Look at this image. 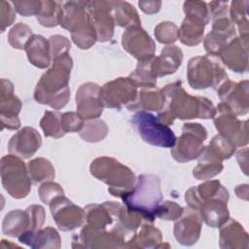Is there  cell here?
Returning <instances> with one entry per match:
<instances>
[{
	"label": "cell",
	"mask_w": 249,
	"mask_h": 249,
	"mask_svg": "<svg viewBox=\"0 0 249 249\" xmlns=\"http://www.w3.org/2000/svg\"><path fill=\"white\" fill-rule=\"evenodd\" d=\"M160 90L164 95V106L157 118L166 125L171 124L176 118L210 119L216 114V109L209 99L188 94L182 88L181 81L168 84Z\"/></svg>",
	"instance_id": "1"
},
{
	"label": "cell",
	"mask_w": 249,
	"mask_h": 249,
	"mask_svg": "<svg viewBox=\"0 0 249 249\" xmlns=\"http://www.w3.org/2000/svg\"><path fill=\"white\" fill-rule=\"evenodd\" d=\"M72 58L68 53L53 59V66L39 80L34 98L37 102L48 104L52 108L64 107L69 99L68 82L72 69Z\"/></svg>",
	"instance_id": "2"
},
{
	"label": "cell",
	"mask_w": 249,
	"mask_h": 249,
	"mask_svg": "<svg viewBox=\"0 0 249 249\" xmlns=\"http://www.w3.org/2000/svg\"><path fill=\"white\" fill-rule=\"evenodd\" d=\"M121 198L127 209L138 213L146 222L153 223L162 203L160 180L154 174H141L132 190Z\"/></svg>",
	"instance_id": "3"
},
{
	"label": "cell",
	"mask_w": 249,
	"mask_h": 249,
	"mask_svg": "<svg viewBox=\"0 0 249 249\" xmlns=\"http://www.w3.org/2000/svg\"><path fill=\"white\" fill-rule=\"evenodd\" d=\"M89 170L94 177L109 186L108 192L112 196L118 197L131 191L136 181L134 173L127 166L109 157L92 160Z\"/></svg>",
	"instance_id": "4"
},
{
	"label": "cell",
	"mask_w": 249,
	"mask_h": 249,
	"mask_svg": "<svg viewBox=\"0 0 249 249\" xmlns=\"http://www.w3.org/2000/svg\"><path fill=\"white\" fill-rule=\"evenodd\" d=\"M59 24L71 32L74 43L81 49H89L97 41L89 21L87 2L71 1L64 3Z\"/></svg>",
	"instance_id": "5"
},
{
	"label": "cell",
	"mask_w": 249,
	"mask_h": 249,
	"mask_svg": "<svg viewBox=\"0 0 249 249\" xmlns=\"http://www.w3.org/2000/svg\"><path fill=\"white\" fill-rule=\"evenodd\" d=\"M187 76L189 85L196 89L208 87L218 89L228 80L224 68L209 54L191 58L188 64Z\"/></svg>",
	"instance_id": "6"
},
{
	"label": "cell",
	"mask_w": 249,
	"mask_h": 249,
	"mask_svg": "<svg viewBox=\"0 0 249 249\" xmlns=\"http://www.w3.org/2000/svg\"><path fill=\"white\" fill-rule=\"evenodd\" d=\"M130 122L143 141L150 145L172 148L176 143V136L172 129L149 112L138 111L132 116Z\"/></svg>",
	"instance_id": "7"
},
{
	"label": "cell",
	"mask_w": 249,
	"mask_h": 249,
	"mask_svg": "<svg viewBox=\"0 0 249 249\" xmlns=\"http://www.w3.org/2000/svg\"><path fill=\"white\" fill-rule=\"evenodd\" d=\"M184 12L186 18L179 28L178 38L187 46H196L202 41L204 26L210 19L207 4L202 1H186Z\"/></svg>",
	"instance_id": "8"
},
{
	"label": "cell",
	"mask_w": 249,
	"mask_h": 249,
	"mask_svg": "<svg viewBox=\"0 0 249 249\" xmlns=\"http://www.w3.org/2000/svg\"><path fill=\"white\" fill-rule=\"evenodd\" d=\"M1 178L5 190L15 198L25 197L31 187L25 164L15 155H7L1 160Z\"/></svg>",
	"instance_id": "9"
},
{
	"label": "cell",
	"mask_w": 249,
	"mask_h": 249,
	"mask_svg": "<svg viewBox=\"0 0 249 249\" xmlns=\"http://www.w3.org/2000/svg\"><path fill=\"white\" fill-rule=\"evenodd\" d=\"M207 137V131L200 124L188 123L182 127V134L171 149V156L179 162H185L198 158Z\"/></svg>",
	"instance_id": "10"
},
{
	"label": "cell",
	"mask_w": 249,
	"mask_h": 249,
	"mask_svg": "<svg viewBox=\"0 0 249 249\" xmlns=\"http://www.w3.org/2000/svg\"><path fill=\"white\" fill-rule=\"evenodd\" d=\"M214 124L220 135L231 141L235 147L245 146L248 143L247 122L239 121L231 109L224 102L217 106Z\"/></svg>",
	"instance_id": "11"
},
{
	"label": "cell",
	"mask_w": 249,
	"mask_h": 249,
	"mask_svg": "<svg viewBox=\"0 0 249 249\" xmlns=\"http://www.w3.org/2000/svg\"><path fill=\"white\" fill-rule=\"evenodd\" d=\"M137 87L128 78L120 77L114 81L106 83L100 91V98L104 106L121 109L131 105L137 98Z\"/></svg>",
	"instance_id": "12"
},
{
	"label": "cell",
	"mask_w": 249,
	"mask_h": 249,
	"mask_svg": "<svg viewBox=\"0 0 249 249\" xmlns=\"http://www.w3.org/2000/svg\"><path fill=\"white\" fill-rule=\"evenodd\" d=\"M53 221L59 230L67 231L75 230L83 225L86 219V211L75 205L67 197L58 196L50 203Z\"/></svg>",
	"instance_id": "13"
},
{
	"label": "cell",
	"mask_w": 249,
	"mask_h": 249,
	"mask_svg": "<svg viewBox=\"0 0 249 249\" xmlns=\"http://www.w3.org/2000/svg\"><path fill=\"white\" fill-rule=\"evenodd\" d=\"M89 21L96 34L97 41L106 42L114 34V18L111 12L110 1L87 2Z\"/></svg>",
	"instance_id": "14"
},
{
	"label": "cell",
	"mask_w": 249,
	"mask_h": 249,
	"mask_svg": "<svg viewBox=\"0 0 249 249\" xmlns=\"http://www.w3.org/2000/svg\"><path fill=\"white\" fill-rule=\"evenodd\" d=\"M122 43L123 48L139 61L154 57L155 43L141 25L128 27L123 34Z\"/></svg>",
	"instance_id": "15"
},
{
	"label": "cell",
	"mask_w": 249,
	"mask_h": 249,
	"mask_svg": "<svg viewBox=\"0 0 249 249\" xmlns=\"http://www.w3.org/2000/svg\"><path fill=\"white\" fill-rule=\"evenodd\" d=\"M101 88L94 83L83 84L76 93L77 113L85 120L97 119L103 111Z\"/></svg>",
	"instance_id": "16"
},
{
	"label": "cell",
	"mask_w": 249,
	"mask_h": 249,
	"mask_svg": "<svg viewBox=\"0 0 249 249\" xmlns=\"http://www.w3.org/2000/svg\"><path fill=\"white\" fill-rule=\"evenodd\" d=\"M220 99L226 103L235 115H245L249 109L248 81L233 83L225 81L218 89Z\"/></svg>",
	"instance_id": "17"
},
{
	"label": "cell",
	"mask_w": 249,
	"mask_h": 249,
	"mask_svg": "<svg viewBox=\"0 0 249 249\" xmlns=\"http://www.w3.org/2000/svg\"><path fill=\"white\" fill-rule=\"evenodd\" d=\"M202 218L198 210L186 208L174 225V235L183 245L195 244L200 235Z\"/></svg>",
	"instance_id": "18"
},
{
	"label": "cell",
	"mask_w": 249,
	"mask_h": 249,
	"mask_svg": "<svg viewBox=\"0 0 249 249\" xmlns=\"http://www.w3.org/2000/svg\"><path fill=\"white\" fill-rule=\"evenodd\" d=\"M21 108L20 100L14 95L13 84L5 79L1 80V105L0 116L2 129H17L20 125L18 117Z\"/></svg>",
	"instance_id": "19"
},
{
	"label": "cell",
	"mask_w": 249,
	"mask_h": 249,
	"mask_svg": "<svg viewBox=\"0 0 249 249\" xmlns=\"http://www.w3.org/2000/svg\"><path fill=\"white\" fill-rule=\"evenodd\" d=\"M42 143L39 132L33 127H23L17 132L9 141L8 149L10 154L19 158L28 159L40 148Z\"/></svg>",
	"instance_id": "20"
},
{
	"label": "cell",
	"mask_w": 249,
	"mask_h": 249,
	"mask_svg": "<svg viewBox=\"0 0 249 249\" xmlns=\"http://www.w3.org/2000/svg\"><path fill=\"white\" fill-rule=\"evenodd\" d=\"M229 196H214L201 201L197 207L200 216L204 222L212 228L221 227L229 218L227 207Z\"/></svg>",
	"instance_id": "21"
},
{
	"label": "cell",
	"mask_w": 249,
	"mask_h": 249,
	"mask_svg": "<svg viewBox=\"0 0 249 249\" xmlns=\"http://www.w3.org/2000/svg\"><path fill=\"white\" fill-rule=\"evenodd\" d=\"M247 46L248 40L235 37L223 49L219 56L230 69L242 73L247 70Z\"/></svg>",
	"instance_id": "22"
},
{
	"label": "cell",
	"mask_w": 249,
	"mask_h": 249,
	"mask_svg": "<svg viewBox=\"0 0 249 249\" xmlns=\"http://www.w3.org/2000/svg\"><path fill=\"white\" fill-rule=\"evenodd\" d=\"M183 53L177 46H167L162 49L160 56L153 58V71L155 76L161 77L176 72L182 64Z\"/></svg>",
	"instance_id": "23"
},
{
	"label": "cell",
	"mask_w": 249,
	"mask_h": 249,
	"mask_svg": "<svg viewBox=\"0 0 249 249\" xmlns=\"http://www.w3.org/2000/svg\"><path fill=\"white\" fill-rule=\"evenodd\" d=\"M18 241L32 248H59L60 236L51 227L36 231H24L18 237Z\"/></svg>",
	"instance_id": "24"
},
{
	"label": "cell",
	"mask_w": 249,
	"mask_h": 249,
	"mask_svg": "<svg viewBox=\"0 0 249 249\" xmlns=\"http://www.w3.org/2000/svg\"><path fill=\"white\" fill-rule=\"evenodd\" d=\"M221 248H247L248 234L243 227L234 220H230L221 226Z\"/></svg>",
	"instance_id": "25"
},
{
	"label": "cell",
	"mask_w": 249,
	"mask_h": 249,
	"mask_svg": "<svg viewBox=\"0 0 249 249\" xmlns=\"http://www.w3.org/2000/svg\"><path fill=\"white\" fill-rule=\"evenodd\" d=\"M3 231L10 236H19L24 231H35L29 209L13 210L3 221Z\"/></svg>",
	"instance_id": "26"
},
{
	"label": "cell",
	"mask_w": 249,
	"mask_h": 249,
	"mask_svg": "<svg viewBox=\"0 0 249 249\" xmlns=\"http://www.w3.org/2000/svg\"><path fill=\"white\" fill-rule=\"evenodd\" d=\"M27 57L33 65L46 68L51 62L50 42L41 35H33L25 46Z\"/></svg>",
	"instance_id": "27"
},
{
	"label": "cell",
	"mask_w": 249,
	"mask_h": 249,
	"mask_svg": "<svg viewBox=\"0 0 249 249\" xmlns=\"http://www.w3.org/2000/svg\"><path fill=\"white\" fill-rule=\"evenodd\" d=\"M223 169L222 160L216 158L206 147H203L198 156V163L193 170V175L198 180L212 178L219 174Z\"/></svg>",
	"instance_id": "28"
},
{
	"label": "cell",
	"mask_w": 249,
	"mask_h": 249,
	"mask_svg": "<svg viewBox=\"0 0 249 249\" xmlns=\"http://www.w3.org/2000/svg\"><path fill=\"white\" fill-rule=\"evenodd\" d=\"M164 106V95L159 89H143L137 94L136 100L127 107L129 111L151 110L160 111Z\"/></svg>",
	"instance_id": "29"
},
{
	"label": "cell",
	"mask_w": 249,
	"mask_h": 249,
	"mask_svg": "<svg viewBox=\"0 0 249 249\" xmlns=\"http://www.w3.org/2000/svg\"><path fill=\"white\" fill-rule=\"evenodd\" d=\"M111 12L116 23L122 27L141 25V20L133 6L124 1H110Z\"/></svg>",
	"instance_id": "30"
},
{
	"label": "cell",
	"mask_w": 249,
	"mask_h": 249,
	"mask_svg": "<svg viewBox=\"0 0 249 249\" xmlns=\"http://www.w3.org/2000/svg\"><path fill=\"white\" fill-rule=\"evenodd\" d=\"M149 223L147 222L142 225L139 232L134 235L129 247H164L163 244H160L161 242L160 231Z\"/></svg>",
	"instance_id": "31"
},
{
	"label": "cell",
	"mask_w": 249,
	"mask_h": 249,
	"mask_svg": "<svg viewBox=\"0 0 249 249\" xmlns=\"http://www.w3.org/2000/svg\"><path fill=\"white\" fill-rule=\"evenodd\" d=\"M153 58L138 61L136 69L128 76L136 87L149 89L156 87L157 77L153 71Z\"/></svg>",
	"instance_id": "32"
},
{
	"label": "cell",
	"mask_w": 249,
	"mask_h": 249,
	"mask_svg": "<svg viewBox=\"0 0 249 249\" xmlns=\"http://www.w3.org/2000/svg\"><path fill=\"white\" fill-rule=\"evenodd\" d=\"M62 7L53 1H41V7L37 14V19L43 26L53 27L59 23Z\"/></svg>",
	"instance_id": "33"
},
{
	"label": "cell",
	"mask_w": 249,
	"mask_h": 249,
	"mask_svg": "<svg viewBox=\"0 0 249 249\" xmlns=\"http://www.w3.org/2000/svg\"><path fill=\"white\" fill-rule=\"evenodd\" d=\"M30 178L34 183L45 180H53L55 176L54 168L51 161L43 158H37L28 162Z\"/></svg>",
	"instance_id": "34"
},
{
	"label": "cell",
	"mask_w": 249,
	"mask_h": 249,
	"mask_svg": "<svg viewBox=\"0 0 249 249\" xmlns=\"http://www.w3.org/2000/svg\"><path fill=\"white\" fill-rule=\"evenodd\" d=\"M248 1H233L231 2V8L230 18L232 22L237 23L240 38L248 40V19H247V8Z\"/></svg>",
	"instance_id": "35"
},
{
	"label": "cell",
	"mask_w": 249,
	"mask_h": 249,
	"mask_svg": "<svg viewBox=\"0 0 249 249\" xmlns=\"http://www.w3.org/2000/svg\"><path fill=\"white\" fill-rule=\"evenodd\" d=\"M40 125L44 131L45 136L59 138L65 133L61 126V114L53 111H46Z\"/></svg>",
	"instance_id": "36"
},
{
	"label": "cell",
	"mask_w": 249,
	"mask_h": 249,
	"mask_svg": "<svg viewBox=\"0 0 249 249\" xmlns=\"http://www.w3.org/2000/svg\"><path fill=\"white\" fill-rule=\"evenodd\" d=\"M108 132L106 124L101 120H92L84 124L80 130V136L88 142H98L102 140Z\"/></svg>",
	"instance_id": "37"
},
{
	"label": "cell",
	"mask_w": 249,
	"mask_h": 249,
	"mask_svg": "<svg viewBox=\"0 0 249 249\" xmlns=\"http://www.w3.org/2000/svg\"><path fill=\"white\" fill-rule=\"evenodd\" d=\"M32 36V29L28 25L19 22L10 30L8 40L13 48L23 50Z\"/></svg>",
	"instance_id": "38"
},
{
	"label": "cell",
	"mask_w": 249,
	"mask_h": 249,
	"mask_svg": "<svg viewBox=\"0 0 249 249\" xmlns=\"http://www.w3.org/2000/svg\"><path fill=\"white\" fill-rule=\"evenodd\" d=\"M207 148L220 160L231 158L235 150V146L220 134L212 138Z\"/></svg>",
	"instance_id": "39"
},
{
	"label": "cell",
	"mask_w": 249,
	"mask_h": 249,
	"mask_svg": "<svg viewBox=\"0 0 249 249\" xmlns=\"http://www.w3.org/2000/svg\"><path fill=\"white\" fill-rule=\"evenodd\" d=\"M179 28L171 21H162L155 27V36L160 43L172 44L178 39Z\"/></svg>",
	"instance_id": "40"
},
{
	"label": "cell",
	"mask_w": 249,
	"mask_h": 249,
	"mask_svg": "<svg viewBox=\"0 0 249 249\" xmlns=\"http://www.w3.org/2000/svg\"><path fill=\"white\" fill-rule=\"evenodd\" d=\"M84 124V119L78 113L66 112L61 114V126L64 133L80 131Z\"/></svg>",
	"instance_id": "41"
},
{
	"label": "cell",
	"mask_w": 249,
	"mask_h": 249,
	"mask_svg": "<svg viewBox=\"0 0 249 249\" xmlns=\"http://www.w3.org/2000/svg\"><path fill=\"white\" fill-rule=\"evenodd\" d=\"M184 211V208L181 207L179 204L175 203L174 201H162L157 218L161 220H176L178 219Z\"/></svg>",
	"instance_id": "42"
},
{
	"label": "cell",
	"mask_w": 249,
	"mask_h": 249,
	"mask_svg": "<svg viewBox=\"0 0 249 249\" xmlns=\"http://www.w3.org/2000/svg\"><path fill=\"white\" fill-rule=\"evenodd\" d=\"M49 42L51 46V54L53 55V59L68 53L71 47L68 39L61 35L51 36Z\"/></svg>",
	"instance_id": "43"
},
{
	"label": "cell",
	"mask_w": 249,
	"mask_h": 249,
	"mask_svg": "<svg viewBox=\"0 0 249 249\" xmlns=\"http://www.w3.org/2000/svg\"><path fill=\"white\" fill-rule=\"evenodd\" d=\"M38 193H39L41 200L46 204H50L52 202V200L53 198H55L56 196L64 195L61 187L58 184L53 183V182H47V183L43 184L39 188Z\"/></svg>",
	"instance_id": "44"
},
{
	"label": "cell",
	"mask_w": 249,
	"mask_h": 249,
	"mask_svg": "<svg viewBox=\"0 0 249 249\" xmlns=\"http://www.w3.org/2000/svg\"><path fill=\"white\" fill-rule=\"evenodd\" d=\"M13 5L15 6L17 12L24 17H29L31 15L37 16L41 7V1H16L13 2Z\"/></svg>",
	"instance_id": "45"
},
{
	"label": "cell",
	"mask_w": 249,
	"mask_h": 249,
	"mask_svg": "<svg viewBox=\"0 0 249 249\" xmlns=\"http://www.w3.org/2000/svg\"><path fill=\"white\" fill-rule=\"evenodd\" d=\"M15 19V13L11 4L6 1H1V32L13 23Z\"/></svg>",
	"instance_id": "46"
},
{
	"label": "cell",
	"mask_w": 249,
	"mask_h": 249,
	"mask_svg": "<svg viewBox=\"0 0 249 249\" xmlns=\"http://www.w3.org/2000/svg\"><path fill=\"white\" fill-rule=\"evenodd\" d=\"M138 5L144 13L155 14L160 11L161 2L160 1H139Z\"/></svg>",
	"instance_id": "47"
}]
</instances>
